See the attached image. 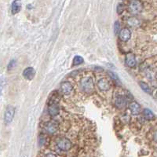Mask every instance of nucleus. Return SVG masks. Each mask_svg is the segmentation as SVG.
<instances>
[{
    "instance_id": "nucleus-1",
    "label": "nucleus",
    "mask_w": 157,
    "mask_h": 157,
    "mask_svg": "<svg viewBox=\"0 0 157 157\" xmlns=\"http://www.w3.org/2000/svg\"><path fill=\"white\" fill-rule=\"evenodd\" d=\"M81 87L85 93L90 94L94 91V82L90 77H86L81 79Z\"/></svg>"
},
{
    "instance_id": "nucleus-2",
    "label": "nucleus",
    "mask_w": 157,
    "mask_h": 157,
    "mask_svg": "<svg viewBox=\"0 0 157 157\" xmlns=\"http://www.w3.org/2000/svg\"><path fill=\"white\" fill-rule=\"evenodd\" d=\"M143 10V4L140 0H131L129 4V10L132 14L137 15L142 13Z\"/></svg>"
},
{
    "instance_id": "nucleus-3",
    "label": "nucleus",
    "mask_w": 157,
    "mask_h": 157,
    "mask_svg": "<svg viewBox=\"0 0 157 157\" xmlns=\"http://www.w3.org/2000/svg\"><path fill=\"white\" fill-rule=\"evenodd\" d=\"M57 146L62 151H68L72 149V142L66 138H59L57 142Z\"/></svg>"
},
{
    "instance_id": "nucleus-4",
    "label": "nucleus",
    "mask_w": 157,
    "mask_h": 157,
    "mask_svg": "<svg viewBox=\"0 0 157 157\" xmlns=\"http://www.w3.org/2000/svg\"><path fill=\"white\" fill-rule=\"evenodd\" d=\"M15 114V109L13 106L9 105L6 108L5 114H4V122L6 124H9L12 122Z\"/></svg>"
},
{
    "instance_id": "nucleus-5",
    "label": "nucleus",
    "mask_w": 157,
    "mask_h": 157,
    "mask_svg": "<svg viewBox=\"0 0 157 157\" xmlns=\"http://www.w3.org/2000/svg\"><path fill=\"white\" fill-rule=\"evenodd\" d=\"M44 129L46 130V132H47L48 134H54V133L57 132V130L58 129V125L57 124V123L55 122H49V123H46L44 126Z\"/></svg>"
},
{
    "instance_id": "nucleus-6",
    "label": "nucleus",
    "mask_w": 157,
    "mask_h": 157,
    "mask_svg": "<svg viewBox=\"0 0 157 157\" xmlns=\"http://www.w3.org/2000/svg\"><path fill=\"white\" fill-rule=\"evenodd\" d=\"M125 62L126 65L128 66L129 68H134L137 65V61L135 58V56L131 53H129L126 55V58H125Z\"/></svg>"
},
{
    "instance_id": "nucleus-7",
    "label": "nucleus",
    "mask_w": 157,
    "mask_h": 157,
    "mask_svg": "<svg viewBox=\"0 0 157 157\" xmlns=\"http://www.w3.org/2000/svg\"><path fill=\"white\" fill-rule=\"evenodd\" d=\"M60 112V109L58 105L56 102H52L50 105L48 106V112L51 116H56L58 115Z\"/></svg>"
},
{
    "instance_id": "nucleus-8",
    "label": "nucleus",
    "mask_w": 157,
    "mask_h": 157,
    "mask_svg": "<svg viewBox=\"0 0 157 157\" xmlns=\"http://www.w3.org/2000/svg\"><path fill=\"white\" fill-rule=\"evenodd\" d=\"M119 36L121 41H123V42H127L130 38V37H131V32H130V31L127 28H123L120 31V32H119Z\"/></svg>"
},
{
    "instance_id": "nucleus-9",
    "label": "nucleus",
    "mask_w": 157,
    "mask_h": 157,
    "mask_svg": "<svg viewBox=\"0 0 157 157\" xmlns=\"http://www.w3.org/2000/svg\"><path fill=\"white\" fill-rule=\"evenodd\" d=\"M35 75V71L32 67H28L25 68L23 72V76L27 80H32L33 79Z\"/></svg>"
},
{
    "instance_id": "nucleus-10",
    "label": "nucleus",
    "mask_w": 157,
    "mask_h": 157,
    "mask_svg": "<svg viewBox=\"0 0 157 157\" xmlns=\"http://www.w3.org/2000/svg\"><path fill=\"white\" fill-rule=\"evenodd\" d=\"M98 88L100 89L102 91H106V90H109L110 89V83L109 82L107 78H101L99 81L98 82Z\"/></svg>"
},
{
    "instance_id": "nucleus-11",
    "label": "nucleus",
    "mask_w": 157,
    "mask_h": 157,
    "mask_svg": "<svg viewBox=\"0 0 157 157\" xmlns=\"http://www.w3.org/2000/svg\"><path fill=\"white\" fill-rule=\"evenodd\" d=\"M21 6H22V3H21V0H14V2H12L11 5V13L13 15L18 14L21 10Z\"/></svg>"
},
{
    "instance_id": "nucleus-12",
    "label": "nucleus",
    "mask_w": 157,
    "mask_h": 157,
    "mask_svg": "<svg viewBox=\"0 0 157 157\" xmlns=\"http://www.w3.org/2000/svg\"><path fill=\"white\" fill-rule=\"evenodd\" d=\"M127 103V101H126V98L125 97L122 95H118L115 98V105H116V107L119 108V109H122V108L125 107Z\"/></svg>"
},
{
    "instance_id": "nucleus-13",
    "label": "nucleus",
    "mask_w": 157,
    "mask_h": 157,
    "mask_svg": "<svg viewBox=\"0 0 157 157\" xmlns=\"http://www.w3.org/2000/svg\"><path fill=\"white\" fill-rule=\"evenodd\" d=\"M129 109L130 110V112H131L133 115H136L140 113L141 106L136 102H133L129 105Z\"/></svg>"
},
{
    "instance_id": "nucleus-14",
    "label": "nucleus",
    "mask_w": 157,
    "mask_h": 157,
    "mask_svg": "<svg viewBox=\"0 0 157 157\" xmlns=\"http://www.w3.org/2000/svg\"><path fill=\"white\" fill-rule=\"evenodd\" d=\"M73 86L69 82H64L62 84V90L65 94H69L72 91Z\"/></svg>"
},
{
    "instance_id": "nucleus-15",
    "label": "nucleus",
    "mask_w": 157,
    "mask_h": 157,
    "mask_svg": "<svg viewBox=\"0 0 157 157\" xmlns=\"http://www.w3.org/2000/svg\"><path fill=\"white\" fill-rule=\"evenodd\" d=\"M127 24L130 27H138L140 25V21L136 17H130L127 20Z\"/></svg>"
},
{
    "instance_id": "nucleus-16",
    "label": "nucleus",
    "mask_w": 157,
    "mask_h": 157,
    "mask_svg": "<svg viewBox=\"0 0 157 157\" xmlns=\"http://www.w3.org/2000/svg\"><path fill=\"white\" fill-rule=\"evenodd\" d=\"M144 116L146 119H149V120H151V119H154V114L152 113V112L151 110L148 109H145L144 110Z\"/></svg>"
},
{
    "instance_id": "nucleus-17",
    "label": "nucleus",
    "mask_w": 157,
    "mask_h": 157,
    "mask_svg": "<svg viewBox=\"0 0 157 157\" xmlns=\"http://www.w3.org/2000/svg\"><path fill=\"white\" fill-rule=\"evenodd\" d=\"M139 85H140L141 88H142V90L145 91V92L148 93V94H151V92H152L151 89H150V87L149 86V85H148L146 82H139Z\"/></svg>"
},
{
    "instance_id": "nucleus-18",
    "label": "nucleus",
    "mask_w": 157,
    "mask_h": 157,
    "mask_svg": "<svg viewBox=\"0 0 157 157\" xmlns=\"http://www.w3.org/2000/svg\"><path fill=\"white\" fill-rule=\"evenodd\" d=\"M83 62V58L80 56H75L73 59V65H78Z\"/></svg>"
},
{
    "instance_id": "nucleus-19",
    "label": "nucleus",
    "mask_w": 157,
    "mask_h": 157,
    "mask_svg": "<svg viewBox=\"0 0 157 157\" xmlns=\"http://www.w3.org/2000/svg\"><path fill=\"white\" fill-rule=\"evenodd\" d=\"M124 10L125 6L123 4H119V5H118V6H117V13H118V14H121L124 11Z\"/></svg>"
},
{
    "instance_id": "nucleus-20",
    "label": "nucleus",
    "mask_w": 157,
    "mask_h": 157,
    "mask_svg": "<svg viewBox=\"0 0 157 157\" xmlns=\"http://www.w3.org/2000/svg\"><path fill=\"white\" fill-rule=\"evenodd\" d=\"M120 25H119V23L118 21H116L115 23V34H119L120 32Z\"/></svg>"
},
{
    "instance_id": "nucleus-21",
    "label": "nucleus",
    "mask_w": 157,
    "mask_h": 157,
    "mask_svg": "<svg viewBox=\"0 0 157 157\" xmlns=\"http://www.w3.org/2000/svg\"><path fill=\"white\" fill-rule=\"evenodd\" d=\"M38 142H39V145H43V144L45 143V138H44V136H42V135H40V136H39Z\"/></svg>"
},
{
    "instance_id": "nucleus-22",
    "label": "nucleus",
    "mask_w": 157,
    "mask_h": 157,
    "mask_svg": "<svg viewBox=\"0 0 157 157\" xmlns=\"http://www.w3.org/2000/svg\"><path fill=\"white\" fill-rule=\"evenodd\" d=\"M15 65H16L15 61H11V62H10V63L9 64V65H8V69H9V70L12 69L14 67V66H15Z\"/></svg>"
},
{
    "instance_id": "nucleus-23",
    "label": "nucleus",
    "mask_w": 157,
    "mask_h": 157,
    "mask_svg": "<svg viewBox=\"0 0 157 157\" xmlns=\"http://www.w3.org/2000/svg\"><path fill=\"white\" fill-rule=\"evenodd\" d=\"M109 73H110L109 75H111L112 78H114V79H115V80H118V77H117L116 75H115V74H114V73H112V72H109Z\"/></svg>"
},
{
    "instance_id": "nucleus-24",
    "label": "nucleus",
    "mask_w": 157,
    "mask_h": 157,
    "mask_svg": "<svg viewBox=\"0 0 157 157\" xmlns=\"http://www.w3.org/2000/svg\"><path fill=\"white\" fill-rule=\"evenodd\" d=\"M45 157H57V155H54V154H53V153H49V154H47V155H46Z\"/></svg>"
},
{
    "instance_id": "nucleus-25",
    "label": "nucleus",
    "mask_w": 157,
    "mask_h": 157,
    "mask_svg": "<svg viewBox=\"0 0 157 157\" xmlns=\"http://www.w3.org/2000/svg\"><path fill=\"white\" fill-rule=\"evenodd\" d=\"M153 138H154V140H155V142H157V130H156V131H155V134H154Z\"/></svg>"
},
{
    "instance_id": "nucleus-26",
    "label": "nucleus",
    "mask_w": 157,
    "mask_h": 157,
    "mask_svg": "<svg viewBox=\"0 0 157 157\" xmlns=\"http://www.w3.org/2000/svg\"><path fill=\"white\" fill-rule=\"evenodd\" d=\"M155 95H156V98H157V92H156V94H155Z\"/></svg>"
}]
</instances>
